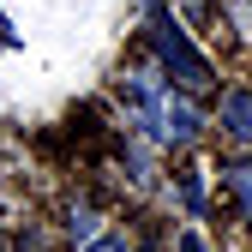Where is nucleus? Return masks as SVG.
I'll list each match as a JSON object with an SVG mask.
<instances>
[{"label": "nucleus", "instance_id": "obj_1", "mask_svg": "<svg viewBox=\"0 0 252 252\" xmlns=\"http://www.w3.org/2000/svg\"><path fill=\"white\" fill-rule=\"evenodd\" d=\"M126 120L168 150H186L204 132V114L174 90V78H162V66H144V72L126 78Z\"/></svg>", "mask_w": 252, "mask_h": 252}, {"label": "nucleus", "instance_id": "obj_2", "mask_svg": "<svg viewBox=\"0 0 252 252\" xmlns=\"http://www.w3.org/2000/svg\"><path fill=\"white\" fill-rule=\"evenodd\" d=\"M144 30H150V48H156V66H162L180 90H210V60L186 42V30L174 24V12L162 6V0H144Z\"/></svg>", "mask_w": 252, "mask_h": 252}, {"label": "nucleus", "instance_id": "obj_3", "mask_svg": "<svg viewBox=\"0 0 252 252\" xmlns=\"http://www.w3.org/2000/svg\"><path fill=\"white\" fill-rule=\"evenodd\" d=\"M222 180H228V192H234L240 216L252 222V156H234V162H222Z\"/></svg>", "mask_w": 252, "mask_h": 252}, {"label": "nucleus", "instance_id": "obj_4", "mask_svg": "<svg viewBox=\"0 0 252 252\" xmlns=\"http://www.w3.org/2000/svg\"><path fill=\"white\" fill-rule=\"evenodd\" d=\"M222 126L240 138H252V90H228L222 96Z\"/></svg>", "mask_w": 252, "mask_h": 252}, {"label": "nucleus", "instance_id": "obj_5", "mask_svg": "<svg viewBox=\"0 0 252 252\" xmlns=\"http://www.w3.org/2000/svg\"><path fill=\"white\" fill-rule=\"evenodd\" d=\"M84 252H132V246H126V240H114V234H108V240H90Z\"/></svg>", "mask_w": 252, "mask_h": 252}, {"label": "nucleus", "instance_id": "obj_6", "mask_svg": "<svg viewBox=\"0 0 252 252\" xmlns=\"http://www.w3.org/2000/svg\"><path fill=\"white\" fill-rule=\"evenodd\" d=\"M174 252H210V246H204L198 234H180V240H174Z\"/></svg>", "mask_w": 252, "mask_h": 252}]
</instances>
